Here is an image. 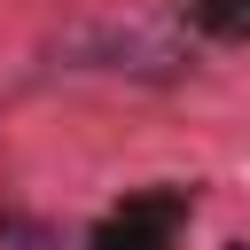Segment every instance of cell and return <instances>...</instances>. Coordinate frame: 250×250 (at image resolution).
Masks as SVG:
<instances>
[{
	"mask_svg": "<svg viewBox=\"0 0 250 250\" xmlns=\"http://www.w3.org/2000/svg\"><path fill=\"white\" fill-rule=\"evenodd\" d=\"M180 211H188L180 195H141V203H125V219H109L94 234V250H172Z\"/></svg>",
	"mask_w": 250,
	"mask_h": 250,
	"instance_id": "1",
	"label": "cell"
},
{
	"mask_svg": "<svg viewBox=\"0 0 250 250\" xmlns=\"http://www.w3.org/2000/svg\"><path fill=\"white\" fill-rule=\"evenodd\" d=\"M0 234H16L23 250H62V234H55V227H39V219H0Z\"/></svg>",
	"mask_w": 250,
	"mask_h": 250,
	"instance_id": "2",
	"label": "cell"
}]
</instances>
